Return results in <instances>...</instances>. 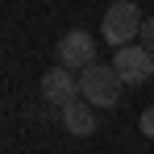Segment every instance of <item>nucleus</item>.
<instances>
[{"label": "nucleus", "instance_id": "f257e3e1", "mask_svg": "<svg viewBox=\"0 0 154 154\" xmlns=\"http://www.w3.org/2000/svg\"><path fill=\"white\" fill-rule=\"evenodd\" d=\"M121 88H125V79L117 75V67L92 63V67L79 71V96L88 104H96V108H112V104L121 100Z\"/></svg>", "mask_w": 154, "mask_h": 154}, {"label": "nucleus", "instance_id": "f03ea898", "mask_svg": "<svg viewBox=\"0 0 154 154\" xmlns=\"http://www.w3.org/2000/svg\"><path fill=\"white\" fill-rule=\"evenodd\" d=\"M142 8L133 4V0H117V4H108L104 8V21H100V33L108 46H129L133 42V33L142 29Z\"/></svg>", "mask_w": 154, "mask_h": 154}, {"label": "nucleus", "instance_id": "7ed1b4c3", "mask_svg": "<svg viewBox=\"0 0 154 154\" xmlns=\"http://www.w3.org/2000/svg\"><path fill=\"white\" fill-rule=\"evenodd\" d=\"M112 67H117V75L125 79L129 88H142L146 79H154V54L146 46H117Z\"/></svg>", "mask_w": 154, "mask_h": 154}, {"label": "nucleus", "instance_id": "20e7f679", "mask_svg": "<svg viewBox=\"0 0 154 154\" xmlns=\"http://www.w3.org/2000/svg\"><path fill=\"white\" fill-rule=\"evenodd\" d=\"M54 54H58V63H63V67L83 71V67H92V63H96V38H92L88 29H71V33H63V38H58Z\"/></svg>", "mask_w": 154, "mask_h": 154}, {"label": "nucleus", "instance_id": "39448f33", "mask_svg": "<svg viewBox=\"0 0 154 154\" xmlns=\"http://www.w3.org/2000/svg\"><path fill=\"white\" fill-rule=\"evenodd\" d=\"M42 96H46L50 104H58V108H63L67 100H79V79L71 75V67H63V63L50 67V71L42 75Z\"/></svg>", "mask_w": 154, "mask_h": 154}, {"label": "nucleus", "instance_id": "423d86ee", "mask_svg": "<svg viewBox=\"0 0 154 154\" xmlns=\"http://www.w3.org/2000/svg\"><path fill=\"white\" fill-rule=\"evenodd\" d=\"M63 125H67V133H75V137H88L96 129V104H88L83 96L79 100H67L63 104Z\"/></svg>", "mask_w": 154, "mask_h": 154}, {"label": "nucleus", "instance_id": "0eeeda50", "mask_svg": "<svg viewBox=\"0 0 154 154\" xmlns=\"http://www.w3.org/2000/svg\"><path fill=\"white\" fill-rule=\"evenodd\" d=\"M137 38H142V46H146V50L154 54V17H146V21H142V29H137Z\"/></svg>", "mask_w": 154, "mask_h": 154}, {"label": "nucleus", "instance_id": "6e6552de", "mask_svg": "<svg viewBox=\"0 0 154 154\" xmlns=\"http://www.w3.org/2000/svg\"><path fill=\"white\" fill-rule=\"evenodd\" d=\"M137 125H142V133H146V137H154V104H150V108H142Z\"/></svg>", "mask_w": 154, "mask_h": 154}]
</instances>
